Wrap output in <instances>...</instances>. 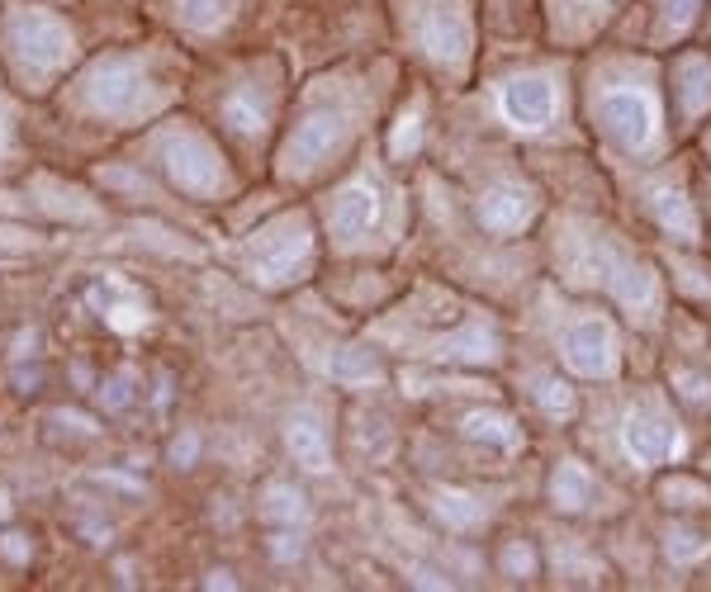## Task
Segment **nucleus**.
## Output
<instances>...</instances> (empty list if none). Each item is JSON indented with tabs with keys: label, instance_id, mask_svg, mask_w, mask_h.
<instances>
[{
	"label": "nucleus",
	"instance_id": "1",
	"mask_svg": "<svg viewBox=\"0 0 711 592\" xmlns=\"http://www.w3.org/2000/svg\"><path fill=\"white\" fill-rule=\"evenodd\" d=\"M76 57L81 48L72 24L48 5H15L0 24V62L24 95H48L76 67Z\"/></svg>",
	"mask_w": 711,
	"mask_h": 592
},
{
	"label": "nucleus",
	"instance_id": "2",
	"mask_svg": "<svg viewBox=\"0 0 711 592\" xmlns=\"http://www.w3.org/2000/svg\"><path fill=\"white\" fill-rule=\"evenodd\" d=\"M72 100L95 124L133 128V124H147L152 114H162L166 100H171V90L162 86V76L152 72L147 57L105 53L72 81Z\"/></svg>",
	"mask_w": 711,
	"mask_h": 592
},
{
	"label": "nucleus",
	"instance_id": "3",
	"mask_svg": "<svg viewBox=\"0 0 711 592\" xmlns=\"http://www.w3.org/2000/svg\"><path fill=\"white\" fill-rule=\"evenodd\" d=\"M242 261H247V275H252L256 285H266V289H280V285L304 280V270H309V261H313L309 223H304L299 214L271 218L266 228H256L252 233Z\"/></svg>",
	"mask_w": 711,
	"mask_h": 592
},
{
	"label": "nucleus",
	"instance_id": "4",
	"mask_svg": "<svg viewBox=\"0 0 711 592\" xmlns=\"http://www.w3.org/2000/svg\"><path fill=\"white\" fill-rule=\"evenodd\" d=\"M157 162H162L166 180L190 199H219L228 195V166H223L219 147L204 138L200 128H171L157 143Z\"/></svg>",
	"mask_w": 711,
	"mask_h": 592
},
{
	"label": "nucleus",
	"instance_id": "5",
	"mask_svg": "<svg viewBox=\"0 0 711 592\" xmlns=\"http://www.w3.org/2000/svg\"><path fill=\"white\" fill-rule=\"evenodd\" d=\"M347 109L337 105H313L299 124H294L290 143H285V152H280V162H285V171L290 176H309L313 166H323L337 152V147L347 143Z\"/></svg>",
	"mask_w": 711,
	"mask_h": 592
},
{
	"label": "nucleus",
	"instance_id": "6",
	"mask_svg": "<svg viewBox=\"0 0 711 592\" xmlns=\"http://www.w3.org/2000/svg\"><path fill=\"white\" fill-rule=\"evenodd\" d=\"M413 29H418V43L427 48V57H437V62L456 67L470 53V19L456 0H418Z\"/></svg>",
	"mask_w": 711,
	"mask_h": 592
},
{
	"label": "nucleus",
	"instance_id": "7",
	"mask_svg": "<svg viewBox=\"0 0 711 592\" xmlns=\"http://www.w3.org/2000/svg\"><path fill=\"white\" fill-rule=\"evenodd\" d=\"M621 446H626V455H631L636 465L650 469V465H664V460H678V455H683V436H678V427L664 413L640 408V413L626 417Z\"/></svg>",
	"mask_w": 711,
	"mask_h": 592
},
{
	"label": "nucleus",
	"instance_id": "8",
	"mask_svg": "<svg viewBox=\"0 0 711 592\" xmlns=\"http://www.w3.org/2000/svg\"><path fill=\"white\" fill-rule=\"evenodd\" d=\"M384 223V185L375 176L351 180L332 204V233L342 242H361Z\"/></svg>",
	"mask_w": 711,
	"mask_h": 592
},
{
	"label": "nucleus",
	"instance_id": "9",
	"mask_svg": "<svg viewBox=\"0 0 711 592\" xmlns=\"http://www.w3.org/2000/svg\"><path fill=\"white\" fill-rule=\"evenodd\" d=\"M598 114H602V124H607V133L621 147H631V152L655 138V105L640 90H612V95H602Z\"/></svg>",
	"mask_w": 711,
	"mask_h": 592
},
{
	"label": "nucleus",
	"instance_id": "10",
	"mask_svg": "<svg viewBox=\"0 0 711 592\" xmlns=\"http://www.w3.org/2000/svg\"><path fill=\"white\" fill-rule=\"evenodd\" d=\"M565 360L574 375H612V365H617V341H612V327L602 323V318H584V323H574L565 332Z\"/></svg>",
	"mask_w": 711,
	"mask_h": 592
},
{
	"label": "nucleus",
	"instance_id": "11",
	"mask_svg": "<svg viewBox=\"0 0 711 592\" xmlns=\"http://www.w3.org/2000/svg\"><path fill=\"white\" fill-rule=\"evenodd\" d=\"M503 114H508V124L527 128V133L546 128L555 114V86L546 76H512L503 86Z\"/></svg>",
	"mask_w": 711,
	"mask_h": 592
},
{
	"label": "nucleus",
	"instance_id": "12",
	"mask_svg": "<svg viewBox=\"0 0 711 592\" xmlns=\"http://www.w3.org/2000/svg\"><path fill=\"white\" fill-rule=\"evenodd\" d=\"M271 114H275V90L271 86L242 81L237 90L223 95V124L233 128L237 138H256V133H266Z\"/></svg>",
	"mask_w": 711,
	"mask_h": 592
},
{
	"label": "nucleus",
	"instance_id": "13",
	"mask_svg": "<svg viewBox=\"0 0 711 592\" xmlns=\"http://www.w3.org/2000/svg\"><path fill=\"white\" fill-rule=\"evenodd\" d=\"M531 195L522 185H493L489 195L479 199V223L489 228V233H517L522 223L531 218Z\"/></svg>",
	"mask_w": 711,
	"mask_h": 592
},
{
	"label": "nucleus",
	"instance_id": "14",
	"mask_svg": "<svg viewBox=\"0 0 711 592\" xmlns=\"http://www.w3.org/2000/svg\"><path fill=\"white\" fill-rule=\"evenodd\" d=\"M607 285L617 289V299L631 308V313H645V318L655 313L659 289H655V275L645 266H617V261H612V266H607Z\"/></svg>",
	"mask_w": 711,
	"mask_h": 592
},
{
	"label": "nucleus",
	"instance_id": "15",
	"mask_svg": "<svg viewBox=\"0 0 711 592\" xmlns=\"http://www.w3.org/2000/svg\"><path fill=\"white\" fill-rule=\"evenodd\" d=\"M285 441H290L294 465H304L309 474H328V469H332L328 441H323V427H318V422H309V417H294L290 427H285Z\"/></svg>",
	"mask_w": 711,
	"mask_h": 592
},
{
	"label": "nucleus",
	"instance_id": "16",
	"mask_svg": "<svg viewBox=\"0 0 711 592\" xmlns=\"http://www.w3.org/2000/svg\"><path fill=\"white\" fill-rule=\"evenodd\" d=\"M650 209H655V218L669 228V233H678L683 242H693L697 237V214L693 204H688V195L683 190H674V185H659V190H650Z\"/></svg>",
	"mask_w": 711,
	"mask_h": 592
},
{
	"label": "nucleus",
	"instance_id": "17",
	"mask_svg": "<svg viewBox=\"0 0 711 592\" xmlns=\"http://www.w3.org/2000/svg\"><path fill=\"white\" fill-rule=\"evenodd\" d=\"M233 10H237V0H176V19H181L185 29H195V34L228 29Z\"/></svg>",
	"mask_w": 711,
	"mask_h": 592
},
{
	"label": "nucleus",
	"instance_id": "18",
	"mask_svg": "<svg viewBox=\"0 0 711 592\" xmlns=\"http://www.w3.org/2000/svg\"><path fill=\"white\" fill-rule=\"evenodd\" d=\"M550 498H555L560 512H579V507H588V498H593V479H588V469L579 465V460H565V465L555 469Z\"/></svg>",
	"mask_w": 711,
	"mask_h": 592
},
{
	"label": "nucleus",
	"instance_id": "19",
	"mask_svg": "<svg viewBox=\"0 0 711 592\" xmlns=\"http://www.w3.org/2000/svg\"><path fill=\"white\" fill-rule=\"evenodd\" d=\"M437 512H441V521L456 526V531H470V526H479V521L489 517V507L479 503V498H470V493H460V488H441Z\"/></svg>",
	"mask_w": 711,
	"mask_h": 592
},
{
	"label": "nucleus",
	"instance_id": "20",
	"mask_svg": "<svg viewBox=\"0 0 711 592\" xmlns=\"http://www.w3.org/2000/svg\"><path fill=\"white\" fill-rule=\"evenodd\" d=\"M465 436H470V441H484V446H493V450L517 446V427H512V417H503V413H470L465 417Z\"/></svg>",
	"mask_w": 711,
	"mask_h": 592
},
{
	"label": "nucleus",
	"instance_id": "21",
	"mask_svg": "<svg viewBox=\"0 0 711 592\" xmlns=\"http://www.w3.org/2000/svg\"><path fill=\"white\" fill-rule=\"evenodd\" d=\"M441 356H460V360H474V365H484V360L498 356V337H493L489 327H470V332H460L441 346Z\"/></svg>",
	"mask_w": 711,
	"mask_h": 592
},
{
	"label": "nucleus",
	"instance_id": "22",
	"mask_svg": "<svg viewBox=\"0 0 711 592\" xmlns=\"http://www.w3.org/2000/svg\"><path fill=\"white\" fill-rule=\"evenodd\" d=\"M678 76H683V109H688V114H702V109L711 105V62L688 57Z\"/></svg>",
	"mask_w": 711,
	"mask_h": 592
},
{
	"label": "nucleus",
	"instance_id": "23",
	"mask_svg": "<svg viewBox=\"0 0 711 592\" xmlns=\"http://www.w3.org/2000/svg\"><path fill=\"white\" fill-rule=\"evenodd\" d=\"M332 375L347 379V384H375V379H380L384 370H380V360L370 356L365 346H347L342 356L332 360Z\"/></svg>",
	"mask_w": 711,
	"mask_h": 592
},
{
	"label": "nucleus",
	"instance_id": "24",
	"mask_svg": "<svg viewBox=\"0 0 711 592\" xmlns=\"http://www.w3.org/2000/svg\"><path fill=\"white\" fill-rule=\"evenodd\" d=\"M266 517L280 521V526H299V521L309 517V507H304V498H299L294 488L271 484V493H266Z\"/></svg>",
	"mask_w": 711,
	"mask_h": 592
},
{
	"label": "nucleus",
	"instance_id": "25",
	"mask_svg": "<svg viewBox=\"0 0 711 592\" xmlns=\"http://www.w3.org/2000/svg\"><path fill=\"white\" fill-rule=\"evenodd\" d=\"M536 403L546 408V417H574V394H569V384L565 379H555V375H541L536 379Z\"/></svg>",
	"mask_w": 711,
	"mask_h": 592
},
{
	"label": "nucleus",
	"instance_id": "26",
	"mask_svg": "<svg viewBox=\"0 0 711 592\" xmlns=\"http://www.w3.org/2000/svg\"><path fill=\"white\" fill-rule=\"evenodd\" d=\"M664 550H669V559H678V564H693V559H702L711 550V540L697 536V531H669Z\"/></svg>",
	"mask_w": 711,
	"mask_h": 592
},
{
	"label": "nucleus",
	"instance_id": "27",
	"mask_svg": "<svg viewBox=\"0 0 711 592\" xmlns=\"http://www.w3.org/2000/svg\"><path fill=\"white\" fill-rule=\"evenodd\" d=\"M418 143H422V109H408L399 119V128H394V138H389V152L408 157V152H418Z\"/></svg>",
	"mask_w": 711,
	"mask_h": 592
},
{
	"label": "nucleus",
	"instance_id": "28",
	"mask_svg": "<svg viewBox=\"0 0 711 592\" xmlns=\"http://www.w3.org/2000/svg\"><path fill=\"white\" fill-rule=\"evenodd\" d=\"M697 10H702V0H664V34H683V29H693Z\"/></svg>",
	"mask_w": 711,
	"mask_h": 592
},
{
	"label": "nucleus",
	"instance_id": "29",
	"mask_svg": "<svg viewBox=\"0 0 711 592\" xmlns=\"http://www.w3.org/2000/svg\"><path fill=\"white\" fill-rule=\"evenodd\" d=\"M503 569H508L512 578H531V574H536V559H531L527 545H508V555H503Z\"/></svg>",
	"mask_w": 711,
	"mask_h": 592
},
{
	"label": "nucleus",
	"instance_id": "30",
	"mask_svg": "<svg viewBox=\"0 0 711 592\" xmlns=\"http://www.w3.org/2000/svg\"><path fill=\"white\" fill-rule=\"evenodd\" d=\"M15 152V109L0 100V162Z\"/></svg>",
	"mask_w": 711,
	"mask_h": 592
}]
</instances>
